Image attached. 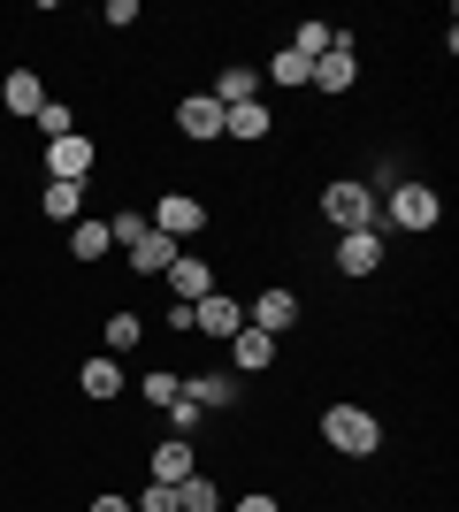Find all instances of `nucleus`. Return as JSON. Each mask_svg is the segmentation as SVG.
I'll list each match as a JSON object with an SVG mask.
<instances>
[{"instance_id":"30","label":"nucleus","mask_w":459,"mask_h":512,"mask_svg":"<svg viewBox=\"0 0 459 512\" xmlns=\"http://www.w3.org/2000/svg\"><path fill=\"white\" fill-rule=\"evenodd\" d=\"M169 428H176V436H192V428H199V406H192V398H176V406H169Z\"/></svg>"},{"instance_id":"17","label":"nucleus","mask_w":459,"mask_h":512,"mask_svg":"<svg viewBox=\"0 0 459 512\" xmlns=\"http://www.w3.org/2000/svg\"><path fill=\"white\" fill-rule=\"evenodd\" d=\"M222 138H230V146H253V138H268V107H261V100L222 107Z\"/></svg>"},{"instance_id":"3","label":"nucleus","mask_w":459,"mask_h":512,"mask_svg":"<svg viewBox=\"0 0 459 512\" xmlns=\"http://www.w3.org/2000/svg\"><path fill=\"white\" fill-rule=\"evenodd\" d=\"M383 214H391V222H398V230H437V222H444V199L437 192H429V184H391V207H383Z\"/></svg>"},{"instance_id":"9","label":"nucleus","mask_w":459,"mask_h":512,"mask_svg":"<svg viewBox=\"0 0 459 512\" xmlns=\"http://www.w3.org/2000/svg\"><path fill=\"white\" fill-rule=\"evenodd\" d=\"M169 291H176V306H199L207 291H215V268H207L199 253H176L169 260Z\"/></svg>"},{"instance_id":"4","label":"nucleus","mask_w":459,"mask_h":512,"mask_svg":"<svg viewBox=\"0 0 459 512\" xmlns=\"http://www.w3.org/2000/svg\"><path fill=\"white\" fill-rule=\"evenodd\" d=\"M146 222H153V230H161V237H176V245H184V237H199V222H207V207H199L192 192H161V199H153V214H146Z\"/></svg>"},{"instance_id":"24","label":"nucleus","mask_w":459,"mask_h":512,"mask_svg":"<svg viewBox=\"0 0 459 512\" xmlns=\"http://www.w3.org/2000/svg\"><path fill=\"white\" fill-rule=\"evenodd\" d=\"M100 337H108V360H123V352L146 337V321H138V314H108V329H100Z\"/></svg>"},{"instance_id":"15","label":"nucleus","mask_w":459,"mask_h":512,"mask_svg":"<svg viewBox=\"0 0 459 512\" xmlns=\"http://www.w3.org/2000/svg\"><path fill=\"white\" fill-rule=\"evenodd\" d=\"M0 107H8V115H39V107H46V85L31 77V69H8V77H0Z\"/></svg>"},{"instance_id":"12","label":"nucleus","mask_w":459,"mask_h":512,"mask_svg":"<svg viewBox=\"0 0 459 512\" xmlns=\"http://www.w3.org/2000/svg\"><path fill=\"white\" fill-rule=\"evenodd\" d=\"M291 321H299V299H291V291H261V299L245 306V329H268V337H284Z\"/></svg>"},{"instance_id":"29","label":"nucleus","mask_w":459,"mask_h":512,"mask_svg":"<svg viewBox=\"0 0 459 512\" xmlns=\"http://www.w3.org/2000/svg\"><path fill=\"white\" fill-rule=\"evenodd\" d=\"M131 512H176V490H169V482H146V497H138Z\"/></svg>"},{"instance_id":"26","label":"nucleus","mask_w":459,"mask_h":512,"mask_svg":"<svg viewBox=\"0 0 459 512\" xmlns=\"http://www.w3.org/2000/svg\"><path fill=\"white\" fill-rule=\"evenodd\" d=\"M146 230H153V222H146V207H123V214H108V237L123 245V253H131V245H138Z\"/></svg>"},{"instance_id":"8","label":"nucleus","mask_w":459,"mask_h":512,"mask_svg":"<svg viewBox=\"0 0 459 512\" xmlns=\"http://www.w3.org/2000/svg\"><path fill=\"white\" fill-rule=\"evenodd\" d=\"M176 130H184L192 146H215L222 138V107L207 100V92H192V100H176Z\"/></svg>"},{"instance_id":"32","label":"nucleus","mask_w":459,"mask_h":512,"mask_svg":"<svg viewBox=\"0 0 459 512\" xmlns=\"http://www.w3.org/2000/svg\"><path fill=\"white\" fill-rule=\"evenodd\" d=\"M238 512H284V505H276V497H261V490H253V497H245Z\"/></svg>"},{"instance_id":"22","label":"nucleus","mask_w":459,"mask_h":512,"mask_svg":"<svg viewBox=\"0 0 459 512\" xmlns=\"http://www.w3.org/2000/svg\"><path fill=\"white\" fill-rule=\"evenodd\" d=\"M176 512H222V490L207 474H184V482H176Z\"/></svg>"},{"instance_id":"25","label":"nucleus","mask_w":459,"mask_h":512,"mask_svg":"<svg viewBox=\"0 0 459 512\" xmlns=\"http://www.w3.org/2000/svg\"><path fill=\"white\" fill-rule=\"evenodd\" d=\"M31 123H39V138H46V146H54V138H69V130H77V107H62V100H46L39 115H31Z\"/></svg>"},{"instance_id":"7","label":"nucleus","mask_w":459,"mask_h":512,"mask_svg":"<svg viewBox=\"0 0 459 512\" xmlns=\"http://www.w3.org/2000/svg\"><path fill=\"white\" fill-rule=\"evenodd\" d=\"M375 268H383V230L337 237V276H375Z\"/></svg>"},{"instance_id":"13","label":"nucleus","mask_w":459,"mask_h":512,"mask_svg":"<svg viewBox=\"0 0 459 512\" xmlns=\"http://www.w3.org/2000/svg\"><path fill=\"white\" fill-rule=\"evenodd\" d=\"M77 398H92V406H108V398H123V367L100 352V360L77 367Z\"/></svg>"},{"instance_id":"20","label":"nucleus","mask_w":459,"mask_h":512,"mask_svg":"<svg viewBox=\"0 0 459 512\" xmlns=\"http://www.w3.org/2000/svg\"><path fill=\"white\" fill-rule=\"evenodd\" d=\"M69 253H77V260H108V253H115L108 222H100V214H85V222H69Z\"/></svg>"},{"instance_id":"2","label":"nucleus","mask_w":459,"mask_h":512,"mask_svg":"<svg viewBox=\"0 0 459 512\" xmlns=\"http://www.w3.org/2000/svg\"><path fill=\"white\" fill-rule=\"evenodd\" d=\"M375 214H383V207H375V192H368V184H352V176H345V184H329V192H322V222H329V230H375Z\"/></svg>"},{"instance_id":"14","label":"nucleus","mask_w":459,"mask_h":512,"mask_svg":"<svg viewBox=\"0 0 459 512\" xmlns=\"http://www.w3.org/2000/svg\"><path fill=\"white\" fill-rule=\"evenodd\" d=\"M207 100H215V107H245V100H261V69L230 62V69L215 77V85H207Z\"/></svg>"},{"instance_id":"11","label":"nucleus","mask_w":459,"mask_h":512,"mask_svg":"<svg viewBox=\"0 0 459 512\" xmlns=\"http://www.w3.org/2000/svg\"><path fill=\"white\" fill-rule=\"evenodd\" d=\"M314 85H322V92H352V85H360V62H352V31H337V46H329L322 62H314Z\"/></svg>"},{"instance_id":"21","label":"nucleus","mask_w":459,"mask_h":512,"mask_svg":"<svg viewBox=\"0 0 459 512\" xmlns=\"http://www.w3.org/2000/svg\"><path fill=\"white\" fill-rule=\"evenodd\" d=\"M46 214H54V222H85V184H54V176H46V199H39Z\"/></svg>"},{"instance_id":"6","label":"nucleus","mask_w":459,"mask_h":512,"mask_svg":"<svg viewBox=\"0 0 459 512\" xmlns=\"http://www.w3.org/2000/svg\"><path fill=\"white\" fill-rule=\"evenodd\" d=\"M245 329V306L222 299V291H207V299L192 306V337H238Z\"/></svg>"},{"instance_id":"16","label":"nucleus","mask_w":459,"mask_h":512,"mask_svg":"<svg viewBox=\"0 0 459 512\" xmlns=\"http://www.w3.org/2000/svg\"><path fill=\"white\" fill-rule=\"evenodd\" d=\"M230 352H238V375H268V367H276V337H268V329H238Z\"/></svg>"},{"instance_id":"28","label":"nucleus","mask_w":459,"mask_h":512,"mask_svg":"<svg viewBox=\"0 0 459 512\" xmlns=\"http://www.w3.org/2000/svg\"><path fill=\"white\" fill-rule=\"evenodd\" d=\"M268 77H276V85H314V62H299V54H276V62H268Z\"/></svg>"},{"instance_id":"27","label":"nucleus","mask_w":459,"mask_h":512,"mask_svg":"<svg viewBox=\"0 0 459 512\" xmlns=\"http://www.w3.org/2000/svg\"><path fill=\"white\" fill-rule=\"evenodd\" d=\"M138 398H146V406H161V413H169L176 398H184V383H176V375H161V367H153L146 383H138Z\"/></svg>"},{"instance_id":"31","label":"nucleus","mask_w":459,"mask_h":512,"mask_svg":"<svg viewBox=\"0 0 459 512\" xmlns=\"http://www.w3.org/2000/svg\"><path fill=\"white\" fill-rule=\"evenodd\" d=\"M92 512H131V497H115V490H100V497H92Z\"/></svg>"},{"instance_id":"1","label":"nucleus","mask_w":459,"mask_h":512,"mask_svg":"<svg viewBox=\"0 0 459 512\" xmlns=\"http://www.w3.org/2000/svg\"><path fill=\"white\" fill-rule=\"evenodd\" d=\"M322 444L337 451V459H375V451H383V421H375L368 406H329L322 413Z\"/></svg>"},{"instance_id":"5","label":"nucleus","mask_w":459,"mask_h":512,"mask_svg":"<svg viewBox=\"0 0 459 512\" xmlns=\"http://www.w3.org/2000/svg\"><path fill=\"white\" fill-rule=\"evenodd\" d=\"M46 176H54V184H85V176H92V138H85V130H69V138L46 146Z\"/></svg>"},{"instance_id":"23","label":"nucleus","mask_w":459,"mask_h":512,"mask_svg":"<svg viewBox=\"0 0 459 512\" xmlns=\"http://www.w3.org/2000/svg\"><path fill=\"white\" fill-rule=\"evenodd\" d=\"M329 46H337V23H299V31H291V54H299V62H322Z\"/></svg>"},{"instance_id":"18","label":"nucleus","mask_w":459,"mask_h":512,"mask_svg":"<svg viewBox=\"0 0 459 512\" xmlns=\"http://www.w3.org/2000/svg\"><path fill=\"white\" fill-rule=\"evenodd\" d=\"M184 398H192L199 413H222V406H238V375H192Z\"/></svg>"},{"instance_id":"19","label":"nucleus","mask_w":459,"mask_h":512,"mask_svg":"<svg viewBox=\"0 0 459 512\" xmlns=\"http://www.w3.org/2000/svg\"><path fill=\"white\" fill-rule=\"evenodd\" d=\"M176 253H184L176 237L146 230V237H138V245H131V268H138V276H169V260H176Z\"/></svg>"},{"instance_id":"10","label":"nucleus","mask_w":459,"mask_h":512,"mask_svg":"<svg viewBox=\"0 0 459 512\" xmlns=\"http://www.w3.org/2000/svg\"><path fill=\"white\" fill-rule=\"evenodd\" d=\"M146 474H153V482H169V490L184 482V474H199L192 436H169V444H153V451H146Z\"/></svg>"}]
</instances>
